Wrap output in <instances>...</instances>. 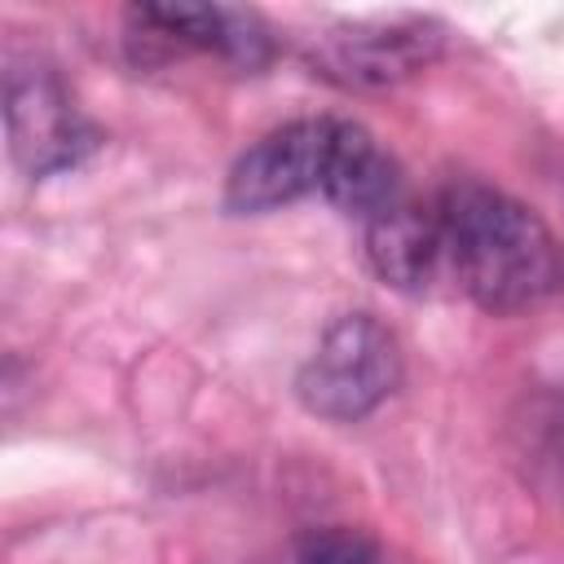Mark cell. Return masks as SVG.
<instances>
[{
	"label": "cell",
	"instance_id": "obj_1",
	"mask_svg": "<svg viewBox=\"0 0 564 564\" xmlns=\"http://www.w3.org/2000/svg\"><path fill=\"white\" fill-rule=\"evenodd\" d=\"M436 216L445 234V256L463 291L480 308L520 313L555 286V242L538 212L520 198L480 181H463L441 194Z\"/></svg>",
	"mask_w": 564,
	"mask_h": 564
},
{
	"label": "cell",
	"instance_id": "obj_2",
	"mask_svg": "<svg viewBox=\"0 0 564 564\" xmlns=\"http://www.w3.org/2000/svg\"><path fill=\"white\" fill-rule=\"evenodd\" d=\"M401 383V348L392 330L370 313H344L326 326L317 348L295 375V392L308 414L330 423H357L392 397Z\"/></svg>",
	"mask_w": 564,
	"mask_h": 564
},
{
	"label": "cell",
	"instance_id": "obj_3",
	"mask_svg": "<svg viewBox=\"0 0 564 564\" xmlns=\"http://www.w3.org/2000/svg\"><path fill=\"white\" fill-rule=\"evenodd\" d=\"M335 119H295L269 137H260L225 181L229 212H273L304 194H322L326 163H330Z\"/></svg>",
	"mask_w": 564,
	"mask_h": 564
},
{
	"label": "cell",
	"instance_id": "obj_4",
	"mask_svg": "<svg viewBox=\"0 0 564 564\" xmlns=\"http://www.w3.org/2000/svg\"><path fill=\"white\" fill-rule=\"evenodd\" d=\"M4 119L13 159L31 176L75 167L93 150V128L70 106L62 79L40 62H13L4 79Z\"/></svg>",
	"mask_w": 564,
	"mask_h": 564
},
{
	"label": "cell",
	"instance_id": "obj_5",
	"mask_svg": "<svg viewBox=\"0 0 564 564\" xmlns=\"http://www.w3.org/2000/svg\"><path fill=\"white\" fill-rule=\"evenodd\" d=\"M441 53V26L432 18H383L335 26L313 44L322 75L352 88H383L423 70Z\"/></svg>",
	"mask_w": 564,
	"mask_h": 564
},
{
	"label": "cell",
	"instance_id": "obj_6",
	"mask_svg": "<svg viewBox=\"0 0 564 564\" xmlns=\"http://www.w3.org/2000/svg\"><path fill=\"white\" fill-rule=\"evenodd\" d=\"M366 256L370 269L392 282L397 291H419L432 282L441 256H445V234L441 216L423 212L414 203H392L375 220H366Z\"/></svg>",
	"mask_w": 564,
	"mask_h": 564
},
{
	"label": "cell",
	"instance_id": "obj_7",
	"mask_svg": "<svg viewBox=\"0 0 564 564\" xmlns=\"http://www.w3.org/2000/svg\"><path fill=\"white\" fill-rule=\"evenodd\" d=\"M322 194L339 212L375 220L379 212L401 203V194H397V163L379 150V141L361 123L335 119V141H330V163H326Z\"/></svg>",
	"mask_w": 564,
	"mask_h": 564
},
{
	"label": "cell",
	"instance_id": "obj_8",
	"mask_svg": "<svg viewBox=\"0 0 564 564\" xmlns=\"http://www.w3.org/2000/svg\"><path fill=\"white\" fill-rule=\"evenodd\" d=\"M132 22L154 40L225 53V57L247 62V66L264 57V35L256 31V22L247 13H234V9H216V4H137Z\"/></svg>",
	"mask_w": 564,
	"mask_h": 564
},
{
	"label": "cell",
	"instance_id": "obj_9",
	"mask_svg": "<svg viewBox=\"0 0 564 564\" xmlns=\"http://www.w3.org/2000/svg\"><path fill=\"white\" fill-rule=\"evenodd\" d=\"M286 564H379V542L361 529L326 524V529H308L304 538H295Z\"/></svg>",
	"mask_w": 564,
	"mask_h": 564
}]
</instances>
